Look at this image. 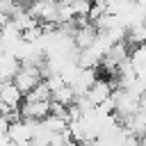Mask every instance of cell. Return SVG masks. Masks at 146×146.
Instances as JSON below:
<instances>
[{"label":"cell","instance_id":"9c48e42d","mask_svg":"<svg viewBox=\"0 0 146 146\" xmlns=\"http://www.w3.org/2000/svg\"><path fill=\"white\" fill-rule=\"evenodd\" d=\"M71 5V11H73V21L75 18H89V11H91V0H68Z\"/></svg>","mask_w":146,"mask_h":146},{"label":"cell","instance_id":"5b68a950","mask_svg":"<svg viewBox=\"0 0 146 146\" xmlns=\"http://www.w3.org/2000/svg\"><path fill=\"white\" fill-rule=\"evenodd\" d=\"M128 62H130V66H132V71H135V75H137V80L146 82V43L130 48Z\"/></svg>","mask_w":146,"mask_h":146},{"label":"cell","instance_id":"8fae6325","mask_svg":"<svg viewBox=\"0 0 146 146\" xmlns=\"http://www.w3.org/2000/svg\"><path fill=\"white\" fill-rule=\"evenodd\" d=\"M7 128H9V119L0 114V139H7Z\"/></svg>","mask_w":146,"mask_h":146},{"label":"cell","instance_id":"5bb4252c","mask_svg":"<svg viewBox=\"0 0 146 146\" xmlns=\"http://www.w3.org/2000/svg\"><path fill=\"white\" fill-rule=\"evenodd\" d=\"M91 2H94V5H103V7H105V5L110 2V0H91Z\"/></svg>","mask_w":146,"mask_h":146},{"label":"cell","instance_id":"3957f363","mask_svg":"<svg viewBox=\"0 0 146 146\" xmlns=\"http://www.w3.org/2000/svg\"><path fill=\"white\" fill-rule=\"evenodd\" d=\"M50 114V100H25L18 107V116L21 119H30V121H43Z\"/></svg>","mask_w":146,"mask_h":146},{"label":"cell","instance_id":"30bf717a","mask_svg":"<svg viewBox=\"0 0 146 146\" xmlns=\"http://www.w3.org/2000/svg\"><path fill=\"white\" fill-rule=\"evenodd\" d=\"M23 98H25V100H50V89H48L46 82L41 80V82H39L30 94H25Z\"/></svg>","mask_w":146,"mask_h":146},{"label":"cell","instance_id":"277c9868","mask_svg":"<svg viewBox=\"0 0 146 146\" xmlns=\"http://www.w3.org/2000/svg\"><path fill=\"white\" fill-rule=\"evenodd\" d=\"M98 36V30L94 23H84V25H75V32H73V43L78 50H84L89 48Z\"/></svg>","mask_w":146,"mask_h":146},{"label":"cell","instance_id":"4fadbf2b","mask_svg":"<svg viewBox=\"0 0 146 146\" xmlns=\"http://www.w3.org/2000/svg\"><path fill=\"white\" fill-rule=\"evenodd\" d=\"M139 146H146V132H144V135L139 137Z\"/></svg>","mask_w":146,"mask_h":146},{"label":"cell","instance_id":"52a82bcc","mask_svg":"<svg viewBox=\"0 0 146 146\" xmlns=\"http://www.w3.org/2000/svg\"><path fill=\"white\" fill-rule=\"evenodd\" d=\"M75 98H78V96H75V91H73L68 84H64V87H59L57 91L50 94V100H52V103H59L62 107H71V105L75 103Z\"/></svg>","mask_w":146,"mask_h":146},{"label":"cell","instance_id":"6da1fadb","mask_svg":"<svg viewBox=\"0 0 146 146\" xmlns=\"http://www.w3.org/2000/svg\"><path fill=\"white\" fill-rule=\"evenodd\" d=\"M43 80V73H41V66H18L16 75L11 78V82L18 87V91L25 96L30 94L39 82Z\"/></svg>","mask_w":146,"mask_h":146},{"label":"cell","instance_id":"ba28073f","mask_svg":"<svg viewBox=\"0 0 146 146\" xmlns=\"http://www.w3.org/2000/svg\"><path fill=\"white\" fill-rule=\"evenodd\" d=\"M18 59L14 57V55H9V52H0V71L11 80L14 75H16V71H18Z\"/></svg>","mask_w":146,"mask_h":146},{"label":"cell","instance_id":"8992f818","mask_svg":"<svg viewBox=\"0 0 146 146\" xmlns=\"http://www.w3.org/2000/svg\"><path fill=\"white\" fill-rule=\"evenodd\" d=\"M94 80H96V71L94 68H80L78 73H75V78L71 80V89L75 91V96H84L87 91H89V87L94 84Z\"/></svg>","mask_w":146,"mask_h":146},{"label":"cell","instance_id":"7a4b0ae2","mask_svg":"<svg viewBox=\"0 0 146 146\" xmlns=\"http://www.w3.org/2000/svg\"><path fill=\"white\" fill-rule=\"evenodd\" d=\"M112 91H114L112 80H107V78H96V80H94V84L89 87V91L84 94V98L89 100V105H91V107H98V105H103L105 100H110Z\"/></svg>","mask_w":146,"mask_h":146},{"label":"cell","instance_id":"7c38bea8","mask_svg":"<svg viewBox=\"0 0 146 146\" xmlns=\"http://www.w3.org/2000/svg\"><path fill=\"white\" fill-rule=\"evenodd\" d=\"M5 82H9V78H7V75H5V73H2V71H0V87H2V84H5Z\"/></svg>","mask_w":146,"mask_h":146}]
</instances>
